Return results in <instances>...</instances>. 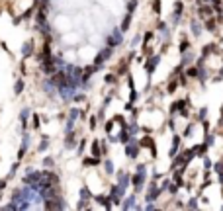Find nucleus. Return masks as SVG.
<instances>
[{
  "label": "nucleus",
  "instance_id": "4be33fe9",
  "mask_svg": "<svg viewBox=\"0 0 223 211\" xmlns=\"http://www.w3.org/2000/svg\"><path fill=\"white\" fill-rule=\"evenodd\" d=\"M4 188H6V178L0 180V190H4Z\"/></svg>",
  "mask_w": 223,
  "mask_h": 211
},
{
  "label": "nucleus",
  "instance_id": "aec40b11",
  "mask_svg": "<svg viewBox=\"0 0 223 211\" xmlns=\"http://www.w3.org/2000/svg\"><path fill=\"white\" fill-rule=\"evenodd\" d=\"M74 117H79V112H76V110H71V119H74Z\"/></svg>",
  "mask_w": 223,
  "mask_h": 211
},
{
  "label": "nucleus",
  "instance_id": "423d86ee",
  "mask_svg": "<svg viewBox=\"0 0 223 211\" xmlns=\"http://www.w3.org/2000/svg\"><path fill=\"white\" fill-rule=\"evenodd\" d=\"M33 51V45L32 41H27V43H24V47H22V53H24V57H27V55H32Z\"/></svg>",
  "mask_w": 223,
  "mask_h": 211
},
{
  "label": "nucleus",
  "instance_id": "20e7f679",
  "mask_svg": "<svg viewBox=\"0 0 223 211\" xmlns=\"http://www.w3.org/2000/svg\"><path fill=\"white\" fill-rule=\"evenodd\" d=\"M110 55H112V51H110V49H104V51H102V53L98 55V57L94 59V65H96V66H100L106 59H108V57H110Z\"/></svg>",
  "mask_w": 223,
  "mask_h": 211
},
{
  "label": "nucleus",
  "instance_id": "39448f33",
  "mask_svg": "<svg viewBox=\"0 0 223 211\" xmlns=\"http://www.w3.org/2000/svg\"><path fill=\"white\" fill-rule=\"evenodd\" d=\"M90 152H92V157H100V154H102V151H100V143H98V141H94V143H92Z\"/></svg>",
  "mask_w": 223,
  "mask_h": 211
},
{
  "label": "nucleus",
  "instance_id": "f3484780",
  "mask_svg": "<svg viewBox=\"0 0 223 211\" xmlns=\"http://www.w3.org/2000/svg\"><path fill=\"white\" fill-rule=\"evenodd\" d=\"M39 117H37V115H33V127H35V129H37V127H39Z\"/></svg>",
  "mask_w": 223,
  "mask_h": 211
},
{
  "label": "nucleus",
  "instance_id": "1a4fd4ad",
  "mask_svg": "<svg viewBox=\"0 0 223 211\" xmlns=\"http://www.w3.org/2000/svg\"><path fill=\"white\" fill-rule=\"evenodd\" d=\"M65 145L69 147V149H72V147L76 145V141H74V135H69V137L65 139Z\"/></svg>",
  "mask_w": 223,
  "mask_h": 211
},
{
  "label": "nucleus",
  "instance_id": "f257e3e1",
  "mask_svg": "<svg viewBox=\"0 0 223 211\" xmlns=\"http://www.w3.org/2000/svg\"><path fill=\"white\" fill-rule=\"evenodd\" d=\"M43 205H45V209H65L67 205H65V201L59 198V196H55V198H49V199H45L43 201Z\"/></svg>",
  "mask_w": 223,
  "mask_h": 211
},
{
  "label": "nucleus",
  "instance_id": "b1692460",
  "mask_svg": "<svg viewBox=\"0 0 223 211\" xmlns=\"http://www.w3.org/2000/svg\"><path fill=\"white\" fill-rule=\"evenodd\" d=\"M119 141H127V133H121V135H119Z\"/></svg>",
  "mask_w": 223,
  "mask_h": 211
},
{
  "label": "nucleus",
  "instance_id": "f8f14e48",
  "mask_svg": "<svg viewBox=\"0 0 223 211\" xmlns=\"http://www.w3.org/2000/svg\"><path fill=\"white\" fill-rule=\"evenodd\" d=\"M129 22H131V14H127V16H125V20H123V24H121V29H127V26H129Z\"/></svg>",
  "mask_w": 223,
  "mask_h": 211
},
{
  "label": "nucleus",
  "instance_id": "9b49d317",
  "mask_svg": "<svg viewBox=\"0 0 223 211\" xmlns=\"http://www.w3.org/2000/svg\"><path fill=\"white\" fill-rule=\"evenodd\" d=\"M110 199H112V198H104V196H100V198H98V201H100L102 205H104V207H110Z\"/></svg>",
  "mask_w": 223,
  "mask_h": 211
},
{
  "label": "nucleus",
  "instance_id": "ddd939ff",
  "mask_svg": "<svg viewBox=\"0 0 223 211\" xmlns=\"http://www.w3.org/2000/svg\"><path fill=\"white\" fill-rule=\"evenodd\" d=\"M80 196H82V199H86V198H88V196H90L88 188H82V190H80Z\"/></svg>",
  "mask_w": 223,
  "mask_h": 211
},
{
  "label": "nucleus",
  "instance_id": "6ab92c4d",
  "mask_svg": "<svg viewBox=\"0 0 223 211\" xmlns=\"http://www.w3.org/2000/svg\"><path fill=\"white\" fill-rule=\"evenodd\" d=\"M112 127H114V121H108L106 123V131H112Z\"/></svg>",
  "mask_w": 223,
  "mask_h": 211
},
{
  "label": "nucleus",
  "instance_id": "dca6fc26",
  "mask_svg": "<svg viewBox=\"0 0 223 211\" xmlns=\"http://www.w3.org/2000/svg\"><path fill=\"white\" fill-rule=\"evenodd\" d=\"M141 145H143V147H151L153 141H151V139H143V141H141Z\"/></svg>",
  "mask_w": 223,
  "mask_h": 211
},
{
  "label": "nucleus",
  "instance_id": "2eb2a0df",
  "mask_svg": "<svg viewBox=\"0 0 223 211\" xmlns=\"http://www.w3.org/2000/svg\"><path fill=\"white\" fill-rule=\"evenodd\" d=\"M153 8H155V14H158V12H161V0H155Z\"/></svg>",
  "mask_w": 223,
  "mask_h": 211
},
{
  "label": "nucleus",
  "instance_id": "5701e85b",
  "mask_svg": "<svg viewBox=\"0 0 223 211\" xmlns=\"http://www.w3.org/2000/svg\"><path fill=\"white\" fill-rule=\"evenodd\" d=\"M45 166H53V158H45Z\"/></svg>",
  "mask_w": 223,
  "mask_h": 211
},
{
  "label": "nucleus",
  "instance_id": "9d476101",
  "mask_svg": "<svg viewBox=\"0 0 223 211\" xmlns=\"http://www.w3.org/2000/svg\"><path fill=\"white\" fill-rule=\"evenodd\" d=\"M98 162H100V160H98V157H94V158H86V160H84V166H94V164H98Z\"/></svg>",
  "mask_w": 223,
  "mask_h": 211
},
{
  "label": "nucleus",
  "instance_id": "a211bd4d",
  "mask_svg": "<svg viewBox=\"0 0 223 211\" xmlns=\"http://www.w3.org/2000/svg\"><path fill=\"white\" fill-rule=\"evenodd\" d=\"M106 170H108V172H114V164H112L110 160H108V162H106Z\"/></svg>",
  "mask_w": 223,
  "mask_h": 211
},
{
  "label": "nucleus",
  "instance_id": "f03ea898",
  "mask_svg": "<svg viewBox=\"0 0 223 211\" xmlns=\"http://www.w3.org/2000/svg\"><path fill=\"white\" fill-rule=\"evenodd\" d=\"M41 176H43V172H27V176L24 178V184L32 186V188H35V184L41 180Z\"/></svg>",
  "mask_w": 223,
  "mask_h": 211
},
{
  "label": "nucleus",
  "instance_id": "7ed1b4c3",
  "mask_svg": "<svg viewBox=\"0 0 223 211\" xmlns=\"http://www.w3.org/2000/svg\"><path fill=\"white\" fill-rule=\"evenodd\" d=\"M57 191H59V190H57V184H55V186H51V188H47V190H41L39 194H41V198H43V199H49V198H55Z\"/></svg>",
  "mask_w": 223,
  "mask_h": 211
},
{
  "label": "nucleus",
  "instance_id": "0eeeda50",
  "mask_svg": "<svg viewBox=\"0 0 223 211\" xmlns=\"http://www.w3.org/2000/svg\"><path fill=\"white\" fill-rule=\"evenodd\" d=\"M27 115H29V110H27V108H24V110H22V113H20V119H22V125L24 127H27Z\"/></svg>",
  "mask_w": 223,
  "mask_h": 211
},
{
  "label": "nucleus",
  "instance_id": "6e6552de",
  "mask_svg": "<svg viewBox=\"0 0 223 211\" xmlns=\"http://www.w3.org/2000/svg\"><path fill=\"white\" fill-rule=\"evenodd\" d=\"M24 90V80H16V84H14V94H22Z\"/></svg>",
  "mask_w": 223,
  "mask_h": 211
},
{
  "label": "nucleus",
  "instance_id": "412c9836",
  "mask_svg": "<svg viewBox=\"0 0 223 211\" xmlns=\"http://www.w3.org/2000/svg\"><path fill=\"white\" fill-rule=\"evenodd\" d=\"M90 127H92V129L96 127V117H90Z\"/></svg>",
  "mask_w": 223,
  "mask_h": 211
},
{
  "label": "nucleus",
  "instance_id": "4468645a",
  "mask_svg": "<svg viewBox=\"0 0 223 211\" xmlns=\"http://www.w3.org/2000/svg\"><path fill=\"white\" fill-rule=\"evenodd\" d=\"M47 145H49V141H47V139H43V141L39 143V151H45V149H47Z\"/></svg>",
  "mask_w": 223,
  "mask_h": 211
}]
</instances>
